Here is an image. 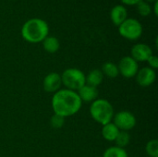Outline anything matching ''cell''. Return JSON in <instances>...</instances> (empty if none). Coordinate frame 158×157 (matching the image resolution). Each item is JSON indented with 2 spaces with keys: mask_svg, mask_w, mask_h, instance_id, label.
<instances>
[{
  "mask_svg": "<svg viewBox=\"0 0 158 157\" xmlns=\"http://www.w3.org/2000/svg\"><path fill=\"white\" fill-rule=\"evenodd\" d=\"M81 100L77 92L69 89H60L54 93L52 98V108L55 114L63 118L77 114L81 107Z\"/></svg>",
  "mask_w": 158,
  "mask_h": 157,
  "instance_id": "6da1fadb",
  "label": "cell"
},
{
  "mask_svg": "<svg viewBox=\"0 0 158 157\" xmlns=\"http://www.w3.org/2000/svg\"><path fill=\"white\" fill-rule=\"evenodd\" d=\"M48 32L49 27L46 21L37 18L27 20L21 28L23 39L33 43L43 42L48 36Z\"/></svg>",
  "mask_w": 158,
  "mask_h": 157,
  "instance_id": "7a4b0ae2",
  "label": "cell"
},
{
  "mask_svg": "<svg viewBox=\"0 0 158 157\" xmlns=\"http://www.w3.org/2000/svg\"><path fill=\"white\" fill-rule=\"evenodd\" d=\"M92 118L99 124L106 125L110 123L114 118V108L112 105L106 99H96L90 107Z\"/></svg>",
  "mask_w": 158,
  "mask_h": 157,
  "instance_id": "3957f363",
  "label": "cell"
},
{
  "mask_svg": "<svg viewBox=\"0 0 158 157\" xmlns=\"http://www.w3.org/2000/svg\"><path fill=\"white\" fill-rule=\"evenodd\" d=\"M62 84H64L67 89L77 92L81 89L85 83V75L84 73L74 68H70L66 69L61 75Z\"/></svg>",
  "mask_w": 158,
  "mask_h": 157,
  "instance_id": "277c9868",
  "label": "cell"
},
{
  "mask_svg": "<svg viewBox=\"0 0 158 157\" xmlns=\"http://www.w3.org/2000/svg\"><path fill=\"white\" fill-rule=\"evenodd\" d=\"M118 31L121 36L129 40H137L143 33V26L133 18L126 19L119 26Z\"/></svg>",
  "mask_w": 158,
  "mask_h": 157,
  "instance_id": "5b68a950",
  "label": "cell"
},
{
  "mask_svg": "<svg viewBox=\"0 0 158 157\" xmlns=\"http://www.w3.org/2000/svg\"><path fill=\"white\" fill-rule=\"evenodd\" d=\"M114 124L119 130L128 131L132 130L136 125V118L130 111H120L114 115Z\"/></svg>",
  "mask_w": 158,
  "mask_h": 157,
  "instance_id": "8992f818",
  "label": "cell"
},
{
  "mask_svg": "<svg viewBox=\"0 0 158 157\" xmlns=\"http://www.w3.org/2000/svg\"><path fill=\"white\" fill-rule=\"evenodd\" d=\"M118 68L119 74L127 79L135 77L139 70L138 62L134 60L131 56H124L123 58H121Z\"/></svg>",
  "mask_w": 158,
  "mask_h": 157,
  "instance_id": "52a82bcc",
  "label": "cell"
},
{
  "mask_svg": "<svg viewBox=\"0 0 158 157\" xmlns=\"http://www.w3.org/2000/svg\"><path fill=\"white\" fill-rule=\"evenodd\" d=\"M62 85V80L61 75L57 72H51L47 74L43 81V87L44 90L47 93H56L60 90V87Z\"/></svg>",
  "mask_w": 158,
  "mask_h": 157,
  "instance_id": "ba28073f",
  "label": "cell"
},
{
  "mask_svg": "<svg viewBox=\"0 0 158 157\" xmlns=\"http://www.w3.org/2000/svg\"><path fill=\"white\" fill-rule=\"evenodd\" d=\"M156 78V75L155 69L149 67L143 68L142 69L138 70L136 74V81L138 84L142 87H148L152 85L155 82Z\"/></svg>",
  "mask_w": 158,
  "mask_h": 157,
  "instance_id": "9c48e42d",
  "label": "cell"
},
{
  "mask_svg": "<svg viewBox=\"0 0 158 157\" xmlns=\"http://www.w3.org/2000/svg\"><path fill=\"white\" fill-rule=\"evenodd\" d=\"M153 55L151 47L145 43H137L131 48V57L137 62L147 61Z\"/></svg>",
  "mask_w": 158,
  "mask_h": 157,
  "instance_id": "30bf717a",
  "label": "cell"
},
{
  "mask_svg": "<svg viewBox=\"0 0 158 157\" xmlns=\"http://www.w3.org/2000/svg\"><path fill=\"white\" fill-rule=\"evenodd\" d=\"M79 97L81 98V102H94L97 99L98 97V91L96 87L88 85V84H84L81 89L78 90L77 92Z\"/></svg>",
  "mask_w": 158,
  "mask_h": 157,
  "instance_id": "8fae6325",
  "label": "cell"
},
{
  "mask_svg": "<svg viewBox=\"0 0 158 157\" xmlns=\"http://www.w3.org/2000/svg\"><path fill=\"white\" fill-rule=\"evenodd\" d=\"M111 20L114 24L119 26L127 19V9L122 5L115 6L110 12Z\"/></svg>",
  "mask_w": 158,
  "mask_h": 157,
  "instance_id": "7c38bea8",
  "label": "cell"
},
{
  "mask_svg": "<svg viewBox=\"0 0 158 157\" xmlns=\"http://www.w3.org/2000/svg\"><path fill=\"white\" fill-rule=\"evenodd\" d=\"M119 131L120 130L112 122L104 125L102 128V135H103L104 139L108 141V142H115Z\"/></svg>",
  "mask_w": 158,
  "mask_h": 157,
  "instance_id": "4fadbf2b",
  "label": "cell"
},
{
  "mask_svg": "<svg viewBox=\"0 0 158 157\" xmlns=\"http://www.w3.org/2000/svg\"><path fill=\"white\" fill-rule=\"evenodd\" d=\"M104 80V74L100 69H93L91 70L87 76H85V81L86 84L97 87L102 83Z\"/></svg>",
  "mask_w": 158,
  "mask_h": 157,
  "instance_id": "5bb4252c",
  "label": "cell"
},
{
  "mask_svg": "<svg viewBox=\"0 0 158 157\" xmlns=\"http://www.w3.org/2000/svg\"><path fill=\"white\" fill-rule=\"evenodd\" d=\"M43 46L48 53H56L59 49V41L54 36H47L43 41Z\"/></svg>",
  "mask_w": 158,
  "mask_h": 157,
  "instance_id": "9a60e30c",
  "label": "cell"
},
{
  "mask_svg": "<svg viewBox=\"0 0 158 157\" xmlns=\"http://www.w3.org/2000/svg\"><path fill=\"white\" fill-rule=\"evenodd\" d=\"M104 75L107 76L108 78H117L119 75V71H118V68L116 64L112 63V62H106L103 67H102V70Z\"/></svg>",
  "mask_w": 158,
  "mask_h": 157,
  "instance_id": "2e32d148",
  "label": "cell"
},
{
  "mask_svg": "<svg viewBox=\"0 0 158 157\" xmlns=\"http://www.w3.org/2000/svg\"><path fill=\"white\" fill-rule=\"evenodd\" d=\"M103 157H128V153L123 148L112 146L105 151Z\"/></svg>",
  "mask_w": 158,
  "mask_h": 157,
  "instance_id": "e0dca14e",
  "label": "cell"
},
{
  "mask_svg": "<svg viewBox=\"0 0 158 157\" xmlns=\"http://www.w3.org/2000/svg\"><path fill=\"white\" fill-rule=\"evenodd\" d=\"M130 141H131L130 134L127 131H122V130L119 131L118 135L117 136V138L115 140L117 146L119 148H123V149L130 143Z\"/></svg>",
  "mask_w": 158,
  "mask_h": 157,
  "instance_id": "ac0fdd59",
  "label": "cell"
},
{
  "mask_svg": "<svg viewBox=\"0 0 158 157\" xmlns=\"http://www.w3.org/2000/svg\"><path fill=\"white\" fill-rule=\"evenodd\" d=\"M146 153L149 157H158V141L151 140L146 144Z\"/></svg>",
  "mask_w": 158,
  "mask_h": 157,
  "instance_id": "d6986e66",
  "label": "cell"
},
{
  "mask_svg": "<svg viewBox=\"0 0 158 157\" xmlns=\"http://www.w3.org/2000/svg\"><path fill=\"white\" fill-rule=\"evenodd\" d=\"M65 124V118L59 116V115H56V114H54L50 119V125L53 129H56V130H58V129H61Z\"/></svg>",
  "mask_w": 158,
  "mask_h": 157,
  "instance_id": "ffe728a7",
  "label": "cell"
},
{
  "mask_svg": "<svg viewBox=\"0 0 158 157\" xmlns=\"http://www.w3.org/2000/svg\"><path fill=\"white\" fill-rule=\"evenodd\" d=\"M137 10L142 16H148L151 13V6L145 1H141L137 4Z\"/></svg>",
  "mask_w": 158,
  "mask_h": 157,
  "instance_id": "44dd1931",
  "label": "cell"
},
{
  "mask_svg": "<svg viewBox=\"0 0 158 157\" xmlns=\"http://www.w3.org/2000/svg\"><path fill=\"white\" fill-rule=\"evenodd\" d=\"M147 62H148V64H149V66H150L149 68H153V69H156L158 68V58L156 56L152 55V56L148 58Z\"/></svg>",
  "mask_w": 158,
  "mask_h": 157,
  "instance_id": "7402d4cb",
  "label": "cell"
},
{
  "mask_svg": "<svg viewBox=\"0 0 158 157\" xmlns=\"http://www.w3.org/2000/svg\"><path fill=\"white\" fill-rule=\"evenodd\" d=\"M121 1L127 5H137L139 2H141L143 0H121Z\"/></svg>",
  "mask_w": 158,
  "mask_h": 157,
  "instance_id": "603a6c76",
  "label": "cell"
},
{
  "mask_svg": "<svg viewBox=\"0 0 158 157\" xmlns=\"http://www.w3.org/2000/svg\"><path fill=\"white\" fill-rule=\"evenodd\" d=\"M157 5L158 1H156V3H155V13H156V15H157Z\"/></svg>",
  "mask_w": 158,
  "mask_h": 157,
  "instance_id": "cb8c5ba5",
  "label": "cell"
},
{
  "mask_svg": "<svg viewBox=\"0 0 158 157\" xmlns=\"http://www.w3.org/2000/svg\"><path fill=\"white\" fill-rule=\"evenodd\" d=\"M147 1H149V2H154V1H155V2H156V1H157V0H147Z\"/></svg>",
  "mask_w": 158,
  "mask_h": 157,
  "instance_id": "d4e9b609",
  "label": "cell"
}]
</instances>
